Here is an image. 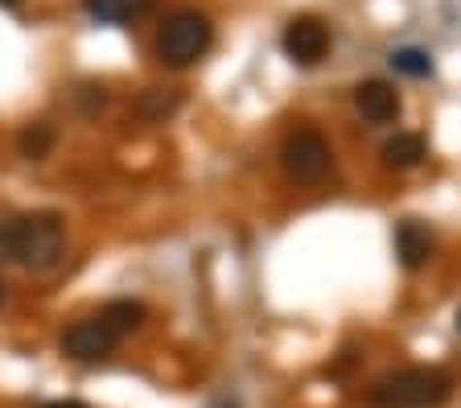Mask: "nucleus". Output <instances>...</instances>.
<instances>
[{
  "label": "nucleus",
  "mask_w": 461,
  "mask_h": 408,
  "mask_svg": "<svg viewBox=\"0 0 461 408\" xmlns=\"http://www.w3.org/2000/svg\"><path fill=\"white\" fill-rule=\"evenodd\" d=\"M41 408H86V404H78V400H50V404H41Z\"/></svg>",
  "instance_id": "15"
},
{
  "label": "nucleus",
  "mask_w": 461,
  "mask_h": 408,
  "mask_svg": "<svg viewBox=\"0 0 461 408\" xmlns=\"http://www.w3.org/2000/svg\"><path fill=\"white\" fill-rule=\"evenodd\" d=\"M211 41H214L211 17L198 9H182V13H173V17H165L161 33H157V59L173 70L194 67L211 50Z\"/></svg>",
  "instance_id": "3"
},
{
  "label": "nucleus",
  "mask_w": 461,
  "mask_h": 408,
  "mask_svg": "<svg viewBox=\"0 0 461 408\" xmlns=\"http://www.w3.org/2000/svg\"><path fill=\"white\" fill-rule=\"evenodd\" d=\"M99 318L107 322V326H115L120 334H128V331H136L140 326V318H144V305L140 302H112Z\"/></svg>",
  "instance_id": "12"
},
{
  "label": "nucleus",
  "mask_w": 461,
  "mask_h": 408,
  "mask_svg": "<svg viewBox=\"0 0 461 408\" xmlns=\"http://www.w3.org/2000/svg\"><path fill=\"white\" fill-rule=\"evenodd\" d=\"M355 107H358V116L371 120V124H392V120L400 116V95H395L392 83L371 78V83H363V87L355 91Z\"/></svg>",
  "instance_id": "7"
},
{
  "label": "nucleus",
  "mask_w": 461,
  "mask_h": 408,
  "mask_svg": "<svg viewBox=\"0 0 461 408\" xmlns=\"http://www.w3.org/2000/svg\"><path fill=\"white\" fill-rule=\"evenodd\" d=\"M280 41H285V54L297 67H317L330 50V30H326V21H317V17H293L285 25V38Z\"/></svg>",
  "instance_id": "6"
},
{
  "label": "nucleus",
  "mask_w": 461,
  "mask_h": 408,
  "mask_svg": "<svg viewBox=\"0 0 461 408\" xmlns=\"http://www.w3.org/2000/svg\"><path fill=\"white\" fill-rule=\"evenodd\" d=\"M0 5H5V9H13V5H21V0H0Z\"/></svg>",
  "instance_id": "16"
},
{
  "label": "nucleus",
  "mask_w": 461,
  "mask_h": 408,
  "mask_svg": "<svg viewBox=\"0 0 461 408\" xmlns=\"http://www.w3.org/2000/svg\"><path fill=\"white\" fill-rule=\"evenodd\" d=\"M67 252V223L58 211H29L0 219V260L21 264L29 272L58 268Z\"/></svg>",
  "instance_id": "1"
},
{
  "label": "nucleus",
  "mask_w": 461,
  "mask_h": 408,
  "mask_svg": "<svg viewBox=\"0 0 461 408\" xmlns=\"http://www.w3.org/2000/svg\"><path fill=\"white\" fill-rule=\"evenodd\" d=\"M149 5L153 0H86V13L95 21H104V25H124V21L140 17Z\"/></svg>",
  "instance_id": "10"
},
{
  "label": "nucleus",
  "mask_w": 461,
  "mask_h": 408,
  "mask_svg": "<svg viewBox=\"0 0 461 408\" xmlns=\"http://www.w3.org/2000/svg\"><path fill=\"white\" fill-rule=\"evenodd\" d=\"M120 339H124V334L115 331V326H107L104 318H83V322H75V326L62 331L58 347H62V355L75 363H95V359H107V355L120 347Z\"/></svg>",
  "instance_id": "5"
},
{
  "label": "nucleus",
  "mask_w": 461,
  "mask_h": 408,
  "mask_svg": "<svg viewBox=\"0 0 461 408\" xmlns=\"http://www.w3.org/2000/svg\"><path fill=\"white\" fill-rule=\"evenodd\" d=\"M214 408H235V404H227V400H222V404H214Z\"/></svg>",
  "instance_id": "17"
},
{
  "label": "nucleus",
  "mask_w": 461,
  "mask_h": 408,
  "mask_svg": "<svg viewBox=\"0 0 461 408\" xmlns=\"http://www.w3.org/2000/svg\"><path fill=\"white\" fill-rule=\"evenodd\" d=\"M177 107V95H165V91H149V95L136 104V112H140L144 120H165Z\"/></svg>",
  "instance_id": "14"
},
{
  "label": "nucleus",
  "mask_w": 461,
  "mask_h": 408,
  "mask_svg": "<svg viewBox=\"0 0 461 408\" xmlns=\"http://www.w3.org/2000/svg\"><path fill=\"white\" fill-rule=\"evenodd\" d=\"M453 396V379L437 367H403L375 379L366 400L375 408H437Z\"/></svg>",
  "instance_id": "2"
},
{
  "label": "nucleus",
  "mask_w": 461,
  "mask_h": 408,
  "mask_svg": "<svg viewBox=\"0 0 461 408\" xmlns=\"http://www.w3.org/2000/svg\"><path fill=\"white\" fill-rule=\"evenodd\" d=\"M280 161H285V174L301 186H321L330 174V145L326 136L313 132V128H297V132L285 136L280 145Z\"/></svg>",
  "instance_id": "4"
},
{
  "label": "nucleus",
  "mask_w": 461,
  "mask_h": 408,
  "mask_svg": "<svg viewBox=\"0 0 461 408\" xmlns=\"http://www.w3.org/2000/svg\"><path fill=\"white\" fill-rule=\"evenodd\" d=\"M424 136L420 132H395L392 141L384 145V166L387 169H412L424 161Z\"/></svg>",
  "instance_id": "9"
},
{
  "label": "nucleus",
  "mask_w": 461,
  "mask_h": 408,
  "mask_svg": "<svg viewBox=\"0 0 461 408\" xmlns=\"http://www.w3.org/2000/svg\"><path fill=\"white\" fill-rule=\"evenodd\" d=\"M17 149H21V157H29V161H41V157L54 149V124H46V120L25 124L17 136Z\"/></svg>",
  "instance_id": "11"
},
{
  "label": "nucleus",
  "mask_w": 461,
  "mask_h": 408,
  "mask_svg": "<svg viewBox=\"0 0 461 408\" xmlns=\"http://www.w3.org/2000/svg\"><path fill=\"white\" fill-rule=\"evenodd\" d=\"M395 256H400L403 268H424V264L432 260V235L429 227H420L416 219H408V223L395 227Z\"/></svg>",
  "instance_id": "8"
},
{
  "label": "nucleus",
  "mask_w": 461,
  "mask_h": 408,
  "mask_svg": "<svg viewBox=\"0 0 461 408\" xmlns=\"http://www.w3.org/2000/svg\"><path fill=\"white\" fill-rule=\"evenodd\" d=\"M392 67L400 70V75H412V78L432 75V59L424 54V50H395V54H392Z\"/></svg>",
  "instance_id": "13"
},
{
  "label": "nucleus",
  "mask_w": 461,
  "mask_h": 408,
  "mask_svg": "<svg viewBox=\"0 0 461 408\" xmlns=\"http://www.w3.org/2000/svg\"><path fill=\"white\" fill-rule=\"evenodd\" d=\"M457 334H461V310H457Z\"/></svg>",
  "instance_id": "18"
}]
</instances>
